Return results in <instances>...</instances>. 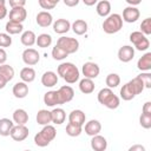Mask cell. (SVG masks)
Masks as SVG:
<instances>
[{
  "label": "cell",
  "mask_w": 151,
  "mask_h": 151,
  "mask_svg": "<svg viewBox=\"0 0 151 151\" xmlns=\"http://www.w3.org/2000/svg\"><path fill=\"white\" fill-rule=\"evenodd\" d=\"M58 76H60L67 84H74L79 80V70L72 63H61L57 68Z\"/></svg>",
  "instance_id": "obj_1"
},
{
  "label": "cell",
  "mask_w": 151,
  "mask_h": 151,
  "mask_svg": "<svg viewBox=\"0 0 151 151\" xmlns=\"http://www.w3.org/2000/svg\"><path fill=\"white\" fill-rule=\"evenodd\" d=\"M97 99L98 101L104 105L105 107L110 109V110H116L119 104H120V100H119V97L116 96L112 91V88L110 87H106V88H101L99 92H98V96H97Z\"/></svg>",
  "instance_id": "obj_2"
},
{
  "label": "cell",
  "mask_w": 151,
  "mask_h": 151,
  "mask_svg": "<svg viewBox=\"0 0 151 151\" xmlns=\"http://www.w3.org/2000/svg\"><path fill=\"white\" fill-rule=\"evenodd\" d=\"M55 136H57L55 127L47 124V125H44L41 131L34 136V143L39 147H45L55 138Z\"/></svg>",
  "instance_id": "obj_3"
},
{
  "label": "cell",
  "mask_w": 151,
  "mask_h": 151,
  "mask_svg": "<svg viewBox=\"0 0 151 151\" xmlns=\"http://www.w3.org/2000/svg\"><path fill=\"white\" fill-rule=\"evenodd\" d=\"M103 31L107 34H114L117 32H119L123 28V19L122 15L118 13H113V14H109L106 17V19L104 20L103 25Z\"/></svg>",
  "instance_id": "obj_4"
},
{
  "label": "cell",
  "mask_w": 151,
  "mask_h": 151,
  "mask_svg": "<svg viewBox=\"0 0 151 151\" xmlns=\"http://www.w3.org/2000/svg\"><path fill=\"white\" fill-rule=\"evenodd\" d=\"M57 45L61 47L67 54H73L79 50V41L71 37H60L57 40Z\"/></svg>",
  "instance_id": "obj_5"
},
{
  "label": "cell",
  "mask_w": 151,
  "mask_h": 151,
  "mask_svg": "<svg viewBox=\"0 0 151 151\" xmlns=\"http://www.w3.org/2000/svg\"><path fill=\"white\" fill-rule=\"evenodd\" d=\"M130 41L133 44L136 50L138 51H146L150 47V41L140 31H134L130 34Z\"/></svg>",
  "instance_id": "obj_6"
},
{
  "label": "cell",
  "mask_w": 151,
  "mask_h": 151,
  "mask_svg": "<svg viewBox=\"0 0 151 151\" xmlns=\"http://www.w3.org/2000/svg\"><path fill=\"white\" fill-rule=\"evenodd\" d=\"M21 58H22V61H24L26 65H28V66H34V65H37V64L39 63V60H40V54H39V52H38L37 50L28 47V48H26V50L22 52Z\"/></svg>",
  "instance_id": "obj_7"
},
{
  "label": "cell",
  "mask_w": 151,
  "mask_h": 151,
  "mask_svg": "<svg viewBox=\"0 0 151 151\" xmlns=\"http://www.w3.org/2000/svg\"><path fill=\"white\" fill-rule=\"evenodd\" d=\"M28 133H29V131H28V127L26 125L17 124V125H14L12 127V130L9 132V136L15 142H22L28 137Z\"/></svg>",
  "instance_id": "obj_8"
},
{
  "label": "cell",
  "mask_w": 151,
  "mask_h": 151,
  "mask_svg": "<svg viewBox=\"0 0 151 151\" xmlns=\"http://www.w3.org/2000/svg\"><path fill=\"white\" fill-rule=\"evenodd\" d=\"M58 92V100H59V105L61 104H66V103H70L73 97H74V91L71 86L68 85H64L61 87H59V90L57 91Z\"/></svg>",
  "instance_id": "obj_9"
},
{
  "label": "cell",
  "mask_w": 151,
  "mask_h": 151,
  "mask_svg": "<svg viewBox=\"0 0 151 151\" xmlns=\"http://www.w3.org/2000/svg\"><path fill=\"white\" fill-rule=\"evenodd\" d=\"M139 17H140V12H139V9L136 6H127L123 11L122 19L125 22L132 24V22H136L139 19Z\"/></svg>",
  "instance_id": "obj_10"
},
{
  "label": "cell",
  "mask_w": 151,
  "mask_h": 151,
  "mask_svg": "<svg viewBox=\"0 0 151 151\" xmlns=\"http://www.w3.org/2000/svg\"><path fill=\"white\" fill-rule=\"evenodd\" d=\"M81 72L85 76V78H90V79H94L99 76V72H100V68L99 66L96 64V63H92V61H87L81 67Z\"/></svg>",
  "instance_id": "obj_11"
},
{
  "label": "cell",
  "mask_w": 151,
  "mask_h": 151,
  "mask_svg": "<svg viewBox=\"0 0 151 151\" xmlns=\"http://www.w3.org/2000/svg\"><path fill=\"white\" fill-rule=\"evenodd\" d=\"M8 18H9V21L22 24L27 18V11L25 9V7H13L9 11Z\"/></svg>",
  "instance_id": "obj_12"
},
{
  "label": "cell",
  "mask_w": 151,
  "mask_h": 151,
  "mask_svg": "<svg viewBox=\"0 0 151 151\" xmlns=\"http://www.w3.org/2000/svg\"><path fill=\"white\" fill-rule=\"evenodd\" d=\"M133 57H134V48L130 45L122 46L118 50V59L122 63H129L133 59Z\"/></svg>",
  "instance_id": "obj_13"
},
{
  "label": "cell",
  "mask_w": 151,
  "mask_h": 151,
  "mask_svg": "<svg viewBox=\"0 0 151 151\" xmlns=\"http://www.w3.org/2000/svg\"><path fill=\"white\" fill-rule=\"evenodd\" d=\"M35 21L40 27H48L50 25L53 24V17L48 11H41L37 14Z\"/></svg>",
  "instance_id": "obj_14"
},
{
  "label": "cell",
  "mask_w": 151,
  "mask_h": 151,
  "mask_svg": "<svg viewBox=\"0 0 151 151\" xmlns=\"http://www.w3.org/2000/svg\"><path fill=\"white\" fill-rule=\"evenodd\" d=\"M91 147L94 151H105L106 147H107V140H106V138L103 137V136H100L99 133L92 136Z\"/></svg>",
  "instance_id": "obj_15"
},
{
  "label": "cell",
  "mask_w": 151,
  "mask_h": 151,
  "mask_svg": "<svg viewBox=\"0 0 151 151\" xmlns=\"http://www.w3.org/2000/svg\"><path fill=\"white\" fill-rule=\"evenodd\" d=\"M41 84L45 87H53L58 84V76L53 71H46L41 76Z\"/></svg>",
  "instance_id": "obj_16"
},
{
  "label": "cell",
  "mask_w": 151,
  "mask_h": 151,
  "mask_svg": "<svg viewBox=\"0 0 151 151\" xmlns=\"http://www.w3.org/2000/svg\"><path fill=\"white\" fill-rule=\"evenodd\" d=\"M13 96L18 99H22L28 94V85L25 81H18L12 88Z\"/></svg>",
  "instance_id": "obj_17"
},
{
  "label": "cell",
  "mask_w": 151,
  "mask_h": 151,
  "mask_svg": "<svg viewBox=\"0 0 151 151\" xmlns=\"http://www.w3.org/2000/svg\"><path fill=\"white\" fill-rule=\"evenodd\" d=\"M84 130H85V133L87 134V136H94V134H98L100 131H101V124H100V122L99 120H97V119H91V120H88L86 124H85V127H84Z\"/></svg>",
  "instance_id": "obj_18"
},
{
  "label": "cell",
  "mask_w": 151,
  "mask_h": 151,
  "mask_svg": "<svg viewBox=\"0 0 151 151\" xmlns=\"http://www.w3.org/2000/svg\"><path fill=\"white\" fill-rule=\"evenodd\" d=\"M52 25H53V31L58 34L67 33L71 28V22L67 19H57Z\"/></svg>",
  "instance_id": "obj_19"
},
{
  "label": "cell",
  "mask_w": 151,
  "mask_h": 151,
  "mask_svg": "<svg viewBox=\"0 0 151 151\" xmlns=\"http://www.w3.org/2000/svg\"><path fill=\"white\" fill-rule=\"evenodd\" d=\"M85 120H86V116L81 110H73L68 114V123L83 126L85 124Z\"/></svg>",
  "instance_id": "obj_20"
},
{
  "label": "cell",
  "mask_w": 151,
  "mask_h": 151,
  "mask_svg": "<svg viewBox=\"0 0 151 151\" xmlns=\"http://www.w3.org/2000/svg\"><path fill=\"white\" fill-rule=\"evenodd\" d=\"M137 67L142 72H149L151 70V52H146L138 59Z\"/></svg>",
  "instance_id": "obj_21"
},
{
  "label": "cell",
  "mask_w": 151,
  "mask_h": 151,
  "mask_svg": "<svg viewBox=\"0 0 151 151\" xmlns=\"http://www.w3.org/2000/svg\"><path fill=\"white\" fill-rule=\"evenodd\" d=\"M96 11H97V14L99 17H103V18H106L110 12H111V4L110 1L107 0H100L97 6H96Z\"/></svg>",
  "instance_id": "obj_22"
},
{
  "label": "cell",
  "mask_w": 151,
  "mask_h": 151,
  "mask_svg": "<svg viewBox=\"0 0 151 151\" xmlns=\"http://www.w3.org/2000/svg\"><path fill=\"white\" fill-rule=\"evenodd\" d=\"M51 117H52V123L55 125H60L65 122L66 119V113L61 107H55L51 111Z\"/></svg>",
  "instance_id": "obj_23"
},
{
  "label": "cell",
  "mask_w": 151,
  "mask_h": 151,
  "mask_svg": "<svg viewBox=\"0 0 151 151\" xmlns=\"http://www.w3.org/2000/svg\"><path fill=\"white\" fill-rule=\"evenodd\" d=\"M79 90L84 94H90L94 91V83L93 79L90 78H84L79 81Z\"/></svg>",
  "instance_id": "obj_24"
},
{
  "label": "cell",
  "mask_w": 151,
  "mask_h": 151,
  "mask_svg": "<svg viewBox=\"0 0 151 151\" xmlns=\"http://www.w3.org/2000/svg\"><path fill=\"white\" fill-rule=\"evenodd\" d=\"M13 122L19 125H26L28 122V113L24 109H17L13 112Z\"/></svg>",
  "instance_id": "obj_25"
},
{
  "label": "cell",
  "mask_w": 151,
  "mask_h": 151,
  "mask_svg": "<svg viewBox=\"0 0 151 151\" xmlns=\"http://www.w3.org/2000/svg\"><path fill=\"white\" fill-rule=\"evenodd\" d=\"M0 77L6 81H11L14 78V68L7 64H1L0 65Z\"/></svg>",
  "instance_id": "obj_26"
},
{
  "label": "cell",
  "mask_w": 151,
  "mask_h": 151,
  "mask_svg": "<svg viewBox=\"0 0 151 151\" xmlns=\"http://www.w3.org/2000/svg\"><path fill=\"white\" fill-rule=\"evenodd\" d=\"M72 31L77 34V35H83L87 32V22L83 19H77L72 25H71Z\"/></svg>",
  "instance_id": "obj_27"
},
{
  "label": "cell",
  "mask_w": 151,
  "mask_h": 151,
  "mask_svg": "<svg viewBox=\"0 0 151 151\" xmlns=\"http://www.w3.org/2000/svg\"><path fill=\"white\" fill-rule=\"evenodd\" d=\"M21 44L26 47H31L35 44V40H37V35L33 31H25L22 34H21Z\"/></svg>",
  "instance_id": "obj_28"
},
{
  "label": "cell",
  "mask_w": 151,
  "mask_h": 151,
  "mask_svg": "<svg viewBox=\"0 0 151 151\" xmlns=\"http://www.w3.org/2000/svg\"><path fill=\"white\" fill-rule=\"evenodd\" d=\"M14 126V122L8 118H1L0 119V136L6 137L9 136V132L12 127Z\"/></svg>",
  "instance_id": "obj_29"
},
{
  "label": "cell",
  "mask_w": 151,
  "mask_h": 151,
  "mask_svg": "<svg viewBox=\"0 0 151 151\" xmlns=\"http://www.w3.org/2000/svg\"><path fill=\"white\" fill-rule=\"evenodd\" d=\"M44 104L53 107L55 105H59V100H58V92L57 91H48L44 94Z\"/></svg>",
  "instance_id": "obj_30"
},
{
  "label": "cell",
  "mask_w": 151,
  "mask_h": 151,
  "mask_svg": "<svg viewBox=\"0 0 151 151\" xmlns=\"http://www.w3.org/2000/svg\"><path fill=\"white\" fill-rule=\"evenodd\" d=\"M37 123L39 125H47L50 123H52V117H51V111L47 110H39L37 113Z\"/></svg>",
  "instance_id": "obj_31"
},
{
  "label": "cell",
  "mask_w": 151,
  "mask_h": 151,
  "mask_svg": "<svg viewBox=\"0 0 151 151\" xmlns=\"http://www.w3.org/2000/svg\"><path fill=\"white\" fill-rule=\"evenodd\" d=\"M136 96H137V94L134 93V91H133V88L131 87L130 83H126V84L123 85V87L120 88V98H122L123 100H126V101L132 100Z\"/></svg>",
  "instance_id": "obj_32"
},
{
  "label": "cell",
  "mask_w": 151,
  "mask_h": 151,
  "mask_svg": "<svg viewBox=\"0 0 151 151\" xmlns=\"http://www.w3.org/2000/svg\"><path fill=\"white\" fill-rule=\"evenodd\" d=\"M20 78H21V80L22 81H25V83H32L34 79H35V71H34V68H32V67H24L21 71H20Z\"/></svg>",
  "instance_id": "obj_33"
},
{
  "label": "cell",
  "mask_w": 151,
  "mask_h": 151,
  "mask_svg": "<svg viewBox=\"0 0 151 151\" xmlns=\"http://www.w3.org/2000/svg\"><path fill=\"white\" fill-rule=\"evenodd\" d=\"M5 29L6 32L11 35V34H19L22 32L24 29V26L21 22H14V21H8L5 26Z\"/></svg>",
  "instance_id": "obj_34"
},
{
  "label": "cell",
  "mask_w": 151,
  "mask_h": 151,
  "mask_svg": "<svg viewBox=\"0 0 151 151\" xmlns=\"http://www.w3.org/2000/svg\"><path fill=\"white\" fill-rule=\"evenodd\" d=\"M35 44L38 45V47H41V48H46L48 46H51L52 44V37L47 33H41L37 37V40H35Z\"/></svg>",
  "instance_id": "obj_35"
},
{
  "label": "cell",
  "mask_w": 151,
  "mask_h": 151,
  "mask_svg": "<svg viewBox=\"0 0 151 151\" xmlns=\"http://www.w3.org/2000/svg\"><path fill=\"white\" fill-rule=\"evenodd\" d=\"M81 132H83V126L80 125H76L72 123H68L66 125V133L70 137H78L81 134Z\"/></svg>",
  "instance_id": "obj_36"
},
{
  "label": "cell",
  "mask_w": 151,
  "mask_h": 151,
  "mask_svg": "<svg viewBox=\"0 0 151 151\" xmlns=\"http://www.w3.org/2000/svg\"><path fill=\"white\" fill-rule=\"evenodd\" d=\"M105 83H106L107 87L114 88L120 84V77L117 73H110V74H107V77L105 79Z\"/></svg>",
  "instance_id": "obj_37"
},
{
  "label": "cell",
  "mask_w": 151,
  "mask_h": 151,
  "mask_svg": "<svg viewBox=\"0 0 151 151\" xmlns=\"http://www.w3.org/2000/svg\"><path fill=\"white\" fill-rule=\"evenodd\" d=\"M130 85H131V87L133 88V91H134V93L136 94H139V93H142L143 91H144V84H143V81L140 80V78L137 76V77H134L133 79H131L130 81Z\"/></svg>",
  "instance_id": "obj_38"
},
{
  "label": "cell",
  "mask_w": 151,
  "mask_h": 151,
  "mask_svg": "<svg viewBox=\"0 0 151 151\" xmlns=\"http://www.w3.org/2000/svg\"><path fill=\"white\" fill-rule=\"evenodd\" d=\"M67 55H68V54H67L61 47H59L58 45H55V46L52 48V57H53L54 60H64Z\"/></svg>",
  "instance_id": "obj_39"
},
{
  "label": "cell",
  "mask_w": 151,
  "mask_h": 151,
  "mask_svg": "<svg viewBox=\"0 0 151 151\" xmlns=\"http://www.w3.org/2000/svg\"><path fill=\"white\" fill-rule=\"evenodd\" d=\"M140 32L144 35L151 34V18H145L140 24Z\"/></svg>",
  "instance_id": "obj_40"
},
{
  "label": "cell",
  "mask_w": 151,
  "mask_h": 151,
  "mask_svg": "<svg viewBox=\"0 0 151 151\" xmlns=\"http://www.w3.org/2000/svg\"><path fill=\"white\" fill-rule=\"evenodd\" d=\"M138 77L143 81L145 88H151V73L150 72H142Z\"/></svg>",
  "instance_id": "obj_41"
},
{
  "label": "cell",
  "mask_w": 151,
  "mask_h": 151,
  "mask_svg": "<svg viewBox=\"0 0 151 151\" xmlns=\"http://www.w3.org/2000/svg\"><path fill=\"white\" fill-rule=\"evenodd\" d=\"M12 45V38L8 33H0V47H9Z\"/></svg>",
  "instance_id": "obj_42"
},
{
  "label": "cell",
  "mask_w": 151,
  "mask_h": 151,
  "mask_svg": "<svg viewBox=\"0 0 151 151\" xmlns=\"http://www.w3.org/2000/svg\"><path fill=\"white\" fill-rule=\"evenodd\" d=\"M139 124L144 129H150L151 127V116L142 113L139 117Z\"/></svg>",
  "instance_id": "obj_43"
},
{
  "label": "cell",
  "mask_w": 151,
  "mask_h": 151,
  "mask_svg": "<svg viewBox=\"0 0 151 151\" xmlns=\"http://www.w3.org/2000/svg\"><path fill=\"white\" fill-rule=\"evenodd\" d=\"M9 6L13 7H24L26 5V0H8Z\"/></svg>",
  "instance_id": "obj_44"
},
{
  "label": "cell",
  "mask_w": 151,
  "mask_h": 151,
  "mask_svg": "<svg viewBox=\"0 0 151 151\" xmlns=\"http://www.w3.org/2000/svg\"><path fill=\"white\" fill-rule=\"evenodd\" d=\"M38 2H39V6L42 8V9H53L54 8V6L52 5V4H50L47 0H38Z\"/></svg>",
  "instance_id": "obj_45"
},
{
  "label": "cell",
  "mask_w": 151,
  "mask_h": 151,
  "mask_svg": "<svg viewBox=\"0 0 151 151\" xmlns=\"http://www.w3.org/2000/svg\"><path fill=\"white\" fill-rule=\"evenodd\" d=\"M142 112H143L144 114H149V116H151V101H146V103L143 105Z\"/></svg>",
  "instance_id": "obj_46"
},
{
  "label": "cell",
  "mask_w": 151,
  "mask_h": 151,
  "mask_svg": "<svg viewBox=\"0 0 151 151\" xmlns=\"http://www.w3.org/2000/svg\"><path fill=\"white\" fill-rule=\"evenodd\" d=\"M6 60H7V53L2 47H0V65L5 64Z\"/></svg>",
  "instance_id": "obj_47"
},
{
  "label": "cell",
  "mask_w": 151,
  "mask_h": 151,
  "mask_svg": "<svg viewBox=\"0 0 151 151\" xmlns=\"http://www.w3.org/2000/svg\"><path fill=\"white\" fill-rule=\"evenodd\" d=\"M63 1L67 7H74V6H77L79 4L80 0H63Z\"/></svg>",
  "instance_id": "obj_48"
},
{
  "label": "cell",
  "mask_w": 151,
  "mask_h": 151,
  "mask_svg": "<svg viewBox=\"0 0 151 151\" xmlns=\"http://www.w3.org/2000/svg\"><path fill=\"white\" fill-rule=\"evenodd\" d=\"M7 8H6V5H1L0 6V20H2L6 15H7Z\"/></svg>",
  "instance_id": "obj_49"
},
{
  "label": "cell",
  "mask_w": 151,
  "mask_h": 151,
  "mask_svg": "<svg viewBox=\"0 0 151 151\" xmlns=\"http://www.w3.org/2000/svg\"><path fill=\"white\" fill-rule=\"evenodd\" d=\"M129 151H145V147L143 145H132L129 147Z\"/></svg>",
  "instance_id": "obj_50"
},
{
  "label": "cell",
  "mask_w": 151,
  "mask_h": 151,
  "mask_svg": "<svg viewBox=\"0 0 151 151\" xmlns=\"http://www.w3.org/2000/svg\"><path fill=\"white\" fill-rule=\"evenodd\" d=\"M130 6H137V5H139L140 2H142V0H125Z\"/></svg>",
  "instance_id": "obj_51"
},
{
  "label": "cell",
  "mask_w": 151,
  "mask_h": 151,
  "mask_svg": "<svg viewBox=\"0 0 151 151\" xmlns=\"http://www.w3.org/2000/svg\"><path fill=\"white\" fill-rule=\"evenodd\" d=\"M86 6H93L94 4H97L98 0H81Z\"/></svg>",
  "instance_id": "obj_52"
},
{
  "label": "cell",
  "mask_w": 151,
  "mask_h": 151,
  "mask_svg": "<svg viewBox=\"0 0 151 151\" xmlns=\"http://www.w3.org/2000/svg\"><path fill=\"white\" fill-rule=\"evenodd\" d=\"M6 84H7V83H6V81L0 77V90H1V88H4V87L6 86Z\"/></svg>",
  "instance_id": "obj_53"
},
{
  "label": "cell",
  "mask_w": 151,
  "mask_h": 151,
  "mask_svg": "<svg viewBox=\"0 0 151 151\" xmlns=\"http://www.w3.org/2000/svg\"><path fill=\"white\" fill-rule=\"evenodd\" d=\"M47 1H48L50 4H52V5H53V6L55 7V6H57V5L59 4V1H60V0H47Z\"/></svg>",
  "instance_id": "obj_54"
},
{
  "label": "cell",
  "mask_w": 151,
  "mask_h": 151,
  "mask_svg": "<svg viewBox=\"0 0 151 151\" xmlns=\"http://www.w3.org/2000/svg\"><path fill=\"white\" fill-rule=\"evenodd\" d=\"M6 4V0H0V6L1 5H5Z\"/></svg>",
  "instance_id": "obj_55"
}]
</instances>
